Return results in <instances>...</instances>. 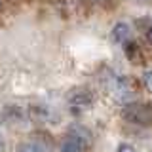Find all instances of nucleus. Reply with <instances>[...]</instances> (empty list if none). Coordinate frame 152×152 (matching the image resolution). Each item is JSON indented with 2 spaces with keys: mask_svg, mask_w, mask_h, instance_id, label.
<instances>
[{
  "mask_svg": "<svg viewBox=\"0 0 152 152\" xmlns=\"http://www.w3.org/2000/svg\"><path fill=\"white\" fill-rule=\"evenodd\" d=\"M122 118L135 126L148 127L152 126V107L146 103H129L122 108Z\"/></svg>",
  "mask_w": 152,
  "mask_h": 152,
  "instance_id": "nucleus-1",
  "label": "nucleus"
},
{
  "mask_svg": "<svg viewBox=\"0 0 152 152\" xmlns=\"http://www.w3.org/2000/svg\"><path fill=\"white\" fill-rule=\"evenodd\" d=\"M69 135L76 137L78 141H82L86 148H88V146L93 142V135H91V131H89L88 127H84V126H72V127H70V133H69Z\"/></svg>",
  "mask_w": 152,
  "mask_h": 152,
  "instance_id": "nucleus-2",
  "label": "nucleus"
},
{
  "mask_svg": "<svg viewBox=\"0 0 152 152\" xmlns=\"http://www.w3.org/2000/svg\"><path fill=\"white\" fill-rule=\"evenodd\" d=\"M84 150H86L84 142L78 141L72 135H69L63 142H61V152H84Z\"/></svg>",
  "mask_w": 152,
  "mask_h": 152,
  "instance_id": "nucleus-3",
  "label": "nucleus"
},
{
  "mask_svg": "<svg viewBox=\"0 0 152 152\" xmlns=\"http://www.w3.org/2000/svg\"><path fill=\"white\" fill-rule=\"evenodd\" d=\"M129 32H131V28L127 23H116L112 28V40L114 42H127Z\"/></svg>",
  "mask_w": 152,
  "mask_h": 152,
  "instance_id": "nucleus-4",
  "label": "nucleus"
},
{
  "mask_svg": "<svg viewBox=\"0 0 152 152\" xmlns=\"http://www.w3.org/2000/svg\"><path fill=\"white\" fill-rule=\"evenodd\" d=\"M70 103L72 104H89L91 103V93L84 91V89H76L74 93H70Z\"/></svg>",
  "mask_w": 152,
  "mask_h": 152,
  "instance_id": "nucleus-5",
  "label": "nucleus"
},
{
  "mask_svg": "<svg viewBox=\"0 0 152 152\" xmlns=\"http://www.w3.org/2000/svg\"><path fill=\"white\" fill-rule=\"evenodd\" d=\"M17 152H44V150L36 142H23V145L17 146Z\"/></svg>",
  "mask_w": 152,
  "mask_h": 152,
  "instance_id": "nucleus-6",
  "label": "nucleus"
},
{
  "mask_svg": "<svg viewBox=\"0 0 152 152\" xmlns=\"http://www.w3.org/2000/svg\"><path fill=\"white\" fill-rule=\"evenodd\" d=\"M142 80H145V86H146V89L152 93V72L150 70H146L145 74H142Z\"/></svg>",
  "mask_w": 152,
  "mask_h": 152,
  "instance_id": "nucleus-7",
  "label": "nucleus"
},
{
  "mask_svg": "<svg viewBox=\"0 0 152 152\" xmlns=\"http://www.w3.org/2000/svg\"><path fill=\"white\" fill-rule=\"evenodd\" d=\"M116 152H137V150L133 148L131 145H120V146H118V150H116Z\"/></svg>",
  "mask_w": 152,
  "mask_h": 152,
  "instance_id": "nucleus-8",
  "label": "nucleus"
},
{
  "mask_svg": "<svg viewBox=\"0 0 152 152\" xmlns=\"http://www.w3.org/2000/svg\"><path fill=\"white\" fill-rule=\"evenodd\" d=\"M146 40L152 44V28H148V31H146Z\"/></svg>",
  "mask_w": 152,
  "mask_h": 152,
  "instance_id": "nucleus-9",
  "label": "nucleus"
},
{
  "mask_svg": "<svg viewBox=\"0 0 152 152\" xmlns=\"http://www.w3.org/2000/svg\"><path fill=\"white\" fill-rule=\"evenodd\" d=\"M0 150H2V141H0Z\"/></svg>",
  "mask_w": 152,
  "mask_h": 152,
  "instance_id": "nucleus-10",
  "label": "nucleus"
},
{
  "mask_svg": "<svg viewBox=\"0 0 152 152\" xmlns=\"http://www.w3.org/2000/svg\"><path fill=\"white\" fill-rule=\"evenodd\" d=\"M0 6H2V0H0Z\"/></svg>",
  "mask_w": 152,
  "mask_h": 152,
  "instance_id": "nucleus-11",
  "label": "nucleus"
}]
</instances>
